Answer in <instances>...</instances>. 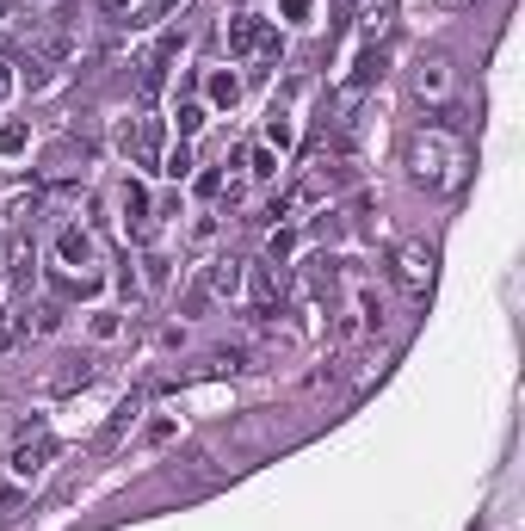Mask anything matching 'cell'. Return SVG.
<instances>
[{
  "label": "cell",
  "instance_id": "6da1fadb",
  "mask_svg": "<svg viewBox=\"0 0 525 531\" xmlns=\"http://www.w3.org/2000/svg\"><path fill=\"white\" fill-rule=\"evenodd\" d=\"M402 167H408V180H414V186L445 192V186H458V180H464V143H458L451 130L427 124V130H414L408 143H402Z\"/></svg>",
  "mask_w": 525,
  "mask_h": 531
},
{
  "label": "cell",
  "instance_id": "7a4b0ae2",
  "mask_svg": "<svg viewBox=\"0 0 525 531\" xmlns=\"http://www.w3.org/2000/svg\"><path fill=\"white\" fill-rule=\"evenodd\" d=\"M50 457H56V433L44 427V420H25V427H19V439H13V457H7V464H13V476H38L44 464H50Z\"/></svg>",
  "mask_w": 525,
  "mask_h": 531
},
{
  "label": "cell",
  "instance_id": "3957f363",
  "mask_svg": "<svg viewBox=\"0 0 525 531\" xmlns=\"http://www.w3.org/2000/svg\"><path fill=\"white\" fill-rule=\"evenodd\" d=\"M390 278L408 297H427V285H433V247L427 241H402L396 254H390Z\"/></svg>",
  "mask_w": 525,
  "mask_h": 531
},
{
  "label": "cell",
  "instance_id": "277c9868",
  "mask_svg": "<svg viewBox=\"0 0 525 531\" xmlns=\"http://www.w3.org/2000/svg\"><path fill=\"white\" fill-rule=\"evenodd\" d=\"M118 143H124V155H130L136 167H161V143H167V130H161V118H136V124H124V130H118Z\"/></svg>",
  "mask_w": 525,
  "mask_h": 531
},
{
  "label": "cell",
  "instance_id": "5b68a950",
  "mask_svg": "<svg viewBox=\"0 0 525 531\" xmlns=\"http://www.w3.org/2000/svg\"><path fill=\"white\" fill-rule=\"evenodd\" d=\"M186 50V31L173 25V31H161V44H155V56L143 62V81H136V93H143V105L149 99H161V87H167V62Z\"/></svg>",
  "mask_w": 525,
  "mask_h": 531
},
{
  "label": "cell",
  "instance_id": "8992f818",
  "mask_svg": "<svg viewBox=\"0 0 525 531\" xmlns=\"http://www.w3.org/2000/svg\"><path fill=\"white\" fill-rule=\"evenodd\" d=\"M278 56V38H272V25L266 19H254V13H241V19H229V56Z\"/></svg>",
  "mask_w": 525,
  "mask_h": 531
},
{
  "label": "cell",
  "instance_id": "52a82bcc",
  "mask_svg": "<svg viewBox=\"0 0 525 531\" xmlns=\"http://www.w3.org/2000/svg\"><path fill=\"white\" fill-rule=\"evenodd\" d=\"M75 56V13H50L44 25H38V62H68Z\"/></svg>",
  "mask_w": 525,
  "mask_h": 531
},
{
  "label": "cell",
  "instance_id": "ba28073f",
  "mask_svg": "<svg viewBox=\"0 0 525 531\" xmlns=\"http://www.w3.org/2000/svg\"><path fill=\"white\" fill-rule=\"evenodd\" d=\"M414 93H420V99H433V105H439V99L451 93V62H445L439 50L414 62Z\"/></svg>",
  "mask_w": 525,
  "mask_h": 531
},
{
  "label": "cell",
  "instance_id": "9c48e42d",
  "mask_svg": "<svg viewBox=\"0 0 525 531\" xmlns=\"http://www.w3.org/2000/svg\"><path fill=\"white\" fill-rule=\"evenodd\" d=\"M248 297H254V315H266V309H272V297H278V272H272V260L248 266Z\"/></svg>",
  "mask_w": 525,
  "mask_h": 531
},
{
  "label": "cell",
  "instance_id": "30bf717a",
  "mask_svg": "<svg viewBox=\"0 0 525 531\" xmlns=\"http://www.w3.org/2000/svg\"><path fill=\"white\" fill-rule=\"evenodd\" d=\"M56 254H62V266H93V235L87 229H62Z\"/></svg>",
  "mask_w": 525,
  "mask_h": 531
},
{
  "label": "cell",
  "instance_id": "8fae6325",
  "mask_svg": "<svg viewBox=\"0 0 525 531\" xmlns=\"http://www.w3.org/2000/svg\"><path fill=\"white\" fill-rule=\"evenodd\" d=\"M204 291L235 297V291H241V260H210V272H204Z\"/></svg>",
  "mask_w": 525,
  "mask_h": 531
},
{
  "label": "cell",
  "instance_id": "7c38bea8",
  "mask_svg": "<svg viewBox=\"0 0 525 531\" xmlns=\"http://www.w3.org/2000/svg\"><path fill=\"white\" fill-rule=\"evenodd\" d=\"M130 420H136V402H124V408H112V420H105V433L93 439V451H112V445L124 439V427H130Z\"/></svg>",
  "mask_w": 525,
  "mask_h": 531
},
{
  "label": "cell",
  "instance_id": "4fadbf2b",
  "mask_svg": "<svg viewBox=\"0 0 525 531\" xmlns=\"http://www.w3.org/2000/svg\"><path fill=\"white\" fill-rule=\"evenodd\" d=\"M124 217H130V229H143V223H149V198H143V186H124Z\"/></svg>",
  "mask_w": 525,
  "mask_h": 531
},
{
  "label": "cell",
  "instance_id": "5bb4252c",
  "mask_svg": "<svg viewBox=\"0 0 525 531\" xmlns=\"http://www.w3.org/2000/svg\"><path fill=\"white\" fill-rule=\"evenodd\" d=\"M210 99H217V105H235L241 99V81L229 75V68H223V75H210Z\"/></svg>",
  "mask_w": 525,
  "mask_h": 531
},
{
  "label": "cell",
  "instance_id": "9a60e30c",
  "mask_svg": "<svg viewBox=\"0 0 525 531\" xmlns=\"http://www.w3.org/2000/svg\"><path fill=\"white\" fill-rule=\"evenodd\" d=\"M25 143H31V130H25V124H0V155H19Z\"/></svg>",
  "mask_w": 525,
  "mask_h": 531
},
{
  "label": "cell",
  "instance_id": "2e32d148",
  "mask_svg": "<svg viewBox=\"0 0 525 531\" xmlns=\"http://www.w3.org/2000/svg\"><path fill=\"white\" fill-rule=\"evenodd\" d=\"M161 173H167V180H186V173H192V155H186V143L173 149V155H161Z\"/></svg>",
  "mask_w": 525,
  "mask_h": 531
},
{
  "label": "cell",
  "instance_id": "e0dca14e",
  "mask_svg": "<svg viewBox=\"0 0 525 531\" xmlns=\"http://www.w3.org/2000/svg\"><path fill=\"white\" fill-rule=\"evenodd\" d=\"M266 136H272V143H278V149H285V143H291V118H285V112H272V124H266Z\"/></svg>",
  "mask_w": 525,
  "mask_h": 531
},
{
  "label": "cell",
  "instance_id": "ac0fdd59",
  "mask_svg": "<svg viewBox=\"0 0 525 531\" xmlns=\"http://www.w3.org/2000/svg\"><path fill=\"white\" fill-rule=\"evenodd\" d=\"M204 124V105H180V136H192Z\"/></svg>",
  "mask_w": 525,
  "mask_h": 531
},
{
  "label": "cell",
  "instance_id": "d6986e66",
  "mask_svg": "<svg viewBox=\"0 0 525 531\" xmlns=\"http://www.w3.org/2000/svg\"><path fill=\"white\" fill-rule=\"evenodd\" d=\"M56 322H62V309H56V303H44V309H38V334H50Z\"/></svg>",
  "mask_w": 525,
  "mask_h": 531
},
{
  "label": "cell",
  "instance_id": "ffe728a7",
  "mask_svg": "<svg viewBox=\"0 0 525 531\" xmlns=\"http://www.w3.org/2000/svg\"><path fill=\"white\" fill-rule=\"evenodd\" d=\"M272 173H278V161H272V155L260 149V155H254V180H272Z\"/></svg>",
  "mask_w": 525,
  "mask_h": 531
},
{
  "label": "cell",
  "instance_id": "44dd1931",
  "mask_svg": "<svg viewBox=\"0 0 525 531\" xmlns=\"http://www.w3.org/2000/svg\"><path fill=\"white\" fill-rule=\"evenodd\" d=\"M143 266H149V285H167V260H161V254H149Z\"/></svg>",
  "mask_w": 525,
  "mask_h": 531
},
{
  "label": "cell",
  "instance_id": "7402d4cb",
  "mask_svg": "<svg viewBox=\"0 0 525 531\" xmlns=\"http://www.w3.org/2000/svg\"><path fill=\"white\" fill-rule=\"evenodd\" d=\"M439 7H445V13H476L482 0H439Z\"/></svg>",
  "mask_w": 525,
  "mask_h": 531
},
{
  "label": "cell",
  "instance_id": "603a6c76",
  "mask_svg": "<svg viewBox=\"0 0 525 531\" xmlns=\"http://www.w3.org/2000/svg\"><path fill=\"white\" fill-rule=\"evenodd\" d=\"M7 93H13V68H7V62H0V99H7Z\"/></svg>",
  "mask_w": 525,
  "mask_h": 531
},
{
  "label": "cell",
  "instance_id": "cb8c5ba5",
  "mask_svg": "<svg viewBox=\"0 0 525 531\" xmlns=\"http://www.w3.org/2000/svg\"><path fill=\"white\" fill-rule=\"evenodd\" d=\"M285 13H291V19H303V13H309V0H285Z\"/></svg>",
  "mask_w": 525,
  "mask_h": 531
},
{
  "label": "cell",
  "instance_id": "d4e9b609",
  "mask_svg": "<svg viewBox=\"0 0 525 531\" xmlns=\"http://www.w3.org/2000/svg\"><path fill=\"white\" fill-rule=\"evenodd\" d=\"M99 7H105V13H124V7H130V0H99Z\"/></svg>",
  "mask_w": 525,
  "mask_h": 531
},
{
  "label": "cell",
  "instance_id": "484cf974",
  "mask_svg": "<svg viewBox=\"0 0 525 531\" xmlns=\"http://www.w3.org/2000/svg\"><path fill=\"white\" fill-rule=\"evenodd\" d=\"M0 7H7V0H0Z\"/></svg>",
  "mask_w": 525,
  "mask_h": 531
}]
</instances>
